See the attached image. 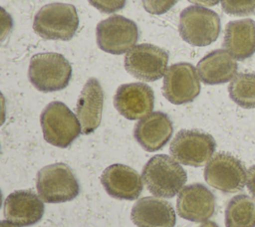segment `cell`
Returning <instances> with one entry per match:
<instances>
[{"label": "cell", "mask_w": 255, "mask_h": 227, "mask_svg": "<svg viewBox=\"0 0 255 227\" xmlns=\"http://www.w3.org/2000/svg\"><path fill=\"white\" fill-rule=\"evenodd\" d=\"M141 178L152 195L172 198L184 186L187 175L173 158L166 154H157L145 163Z\"/></svg>", "instance_id": "1"}, {"label": "cell", "mask_w": 255, "mask_h": 227, "mask_svg": "<svg viewBox=\"0 0 255 227\" xmlns=\"http://www.w3.org/2000/svg\"><path fill=\"white\" fill-rule=\"evenodd\" d=\"M79 26V18L74 5L50 3L35 15L33 29L43 39L71 40Z\"/></svg>", "instance_id": "2"}, {"label": "cell", "mask_w": 255, "mask_h": 227, "mask_svg": "<svg viewBox=\"0 0 255 227\" xmlns=\"http://www.w3.org/2000/svg\"><path fill=\"white\" fill-rule=\"evenodd\" d=\"M72 77L69 61L58 53H41L32 57L28 78L39 91L48 93L65 89Z\"/></svg>", "instance_id": "3"}, {"label": "cell", "mask_w": 255, "mask_h": 227, "mask_svg": "<svg viewBox=\"0 0 255 227\" xmlns=\"http://www.w3.org/2000/svg\"><path fill=\"white\" fill-rule=\"evenodd\" d=\"M44 138L47 142L68 147L82 132L78 116L62 102L50 103L40 115Z\"/></svg>", "instance_id": "4"}, {"label": "cell", "mask_w": 255, "mask_h": 227, "mask_svg": "<svg viewBox=\"0 0 255 227\" xmlns=\"http://www.w3.org/2000/svg\"><path fill=\"white\" fill-rule=\"evenodd\" d=\"M40 198L47 203H62L76 198L79 182L72 169L65 163H53L41 168L36 177Z\"/></svg>", "instance_id": "5"}, {"label": "cell", "mask_w": 255, "mask_h": 227, "mask_svg": "<svg viewBox=\"0 0 255 227\" xmlns=\"http://www.w3.org/2000/svg\"><path fill=\"white\" fill-rule=\"evenodd\" d=\"M221 29L218 14L200 6L185 8L179 17L181 38L192 46L203 47L215 42Z\"/></svg>", "instance_id": "6"}, {"label": "cell", "mask_w": 255, "mask_h": 227, "mask_svg": "<svg viewBox=\"0 0 255 227\" xmlns=\"http://www.w3.org/2000/svg\"><path fill=\"white\" fill-rule=\"evenodd\" d=\"M215 148L216 142L211 134L198 129H182L172 139L169 151L180 163L199 167L211 158Z\"/></svg>", "instance_id": "7"}, {"label": "cell", "mask_w": 255, "mask_h": 227, "mask_svg": "<svg viewBox=\"0 0 255 227\" xmlns=\"http://www.w3.org/2000/svg\"><path fill=\"white\" fill-rule=\"evenodd\" d=\"M204 178L211 187L217 190L235 193L244 188L247 171L243 163L235 156L218 152L207 162Z\"/></svg>", "instance_id": "8"}, {"label": "cell", "mask_w": 255, "mask_h": 227, "mask_svg": "<svg viewBox=\"0 0 255 227\" xmlns=\"http://www.w3.org/2000/svg\"><path fill=\"white\" fill-rule=\"evenodd\" d=\"M97 44L101 50L121 55L128 52L138 39L136 24L121 15H113L101 21L96 29Z\"/></svg>", "instance_id": "9"}, {"label": "cell", "mask_w": 255, "mask_h": 227, "mask_svg": "<svg viewBox=\"0 0 255 227\" xmlns=\"http://www.w3.org/2000/svg\"><path fill=\"white\" fill-rule=\"evenodd\" d=\"M167 62L168 53L164 49L151 44H139L127 53L125 68L138 80L153 82L164 75Z\"/></svg>", "instance_id": "10"}, {"label": "cell", "mask_w": 255, "mask_h": 227, "mask_svg": "<svg viewBox=\"0 0 255 227\" xmlns=\"http://www.w3.org/2000/svg\"><path fill=\"white\" fill-rule=\"evenodd\" d=\"M196 71L189 63H177L168 67L162 86L164 98L174 105L192 102L200 93V83Z\"/></svg>", "instance_id": "11"}, {"label": "cell", "mask_w": 255, "mask_h": 227, "mask_svg": "<svg viewBox=\"0 0 255 227\" xmlns=\"http://www.w3.org/2000/svg\"><path fill=\"white\" fill-rule=\"evenodd\" d=\"M114 105L126 118H141L153 110L154 94L152 89L143 83L124 84L116 92Z\"/></svg>", "instance_id": "12"}, {"label": "cell", "mask_w": 255, "mask_h": 227, "mask_svg": "<svg viewBox=\"0 0 255 227\" xmlns=\"http://www.w3.org/2000/svg\"><path fill=\"white\" fill-rule=\"evenodd\" d=\"M178 215L193 222L208 220L215 211L213 193L201 183H193L183 187L176 201Z\"/></svg>", "instance_id": "13"}, {"label": "cell", "mask_w": 255, "mask_h": 227, "mask_svg": "<svg viewBox=\"0 0 255 227\" xmlns=\"http://www.w3.org/2000/svg\"><path fill=\"white\" fill-rule=\"evenodd\" d=\"M44 203L30 189L17 190L10 193L3 206L4 216L12 224L23 227L37 223L44 214Z\"/></svg>", "instance_id": "14"}, {"label": "cell", "mask_w": 255, "mask_h": 227, "mask_svg": "<svg viewBox=\"0 0 255 227\" xmlns=\"http://www.w3.org/2000/svg\"><path fill=\"white\" fill-rule=\"evenodd\" d=\"M141 179L134 169L121 163L108 166L101 176V182L110 196L126 200H134L140 195Z\"/></svg>", "instance_id": "15"}, {"label": "cell", "mask_w": 255, "mask_h": 227, "mask_svg": "<svg viewBox=\"0 0 255 227\" xmlns=\"http://www.w3.org/2000/svg\"><path fill=\"white\" fill-rule=\"evenodd\" d=\"M173 132L169 116L162 112H153L142 117L134 126L133 136L146 151L161 149Z\"/></svg>", "instance_id": "16"}, {"label": "cell", "mask_w": 255, "mask_h": 227, "mask_svg": "<svg viewBox=\"0 0 255 227\" xmlns=\"http://www.w3.org/2000/svg\"><path fill=\"white\" fill-rule=\"evenodd\" d=\"M130 218L136 227H174L175 211L171 204L155 197H143L132 206Z\"/></svg>", "instance_id": "17"}, {"label": "cell", "mask_w": 255, "mask_h": 227, "mask_svg": "<svg viewBox=\"0 0 255 227\" xmlns=\"http://www.w3.org/2000/svg\"><path fill=\"white\" fill-rule=\"evenodd\" d=\"M104 106V93L99 81L91 78L85 84L79 97L76 114L84 134L92 133L100 125Z\"/></svg>", "instance_id": "18"}, {"label": "cell", "mask_w": 255, "mask_h": 227, "mask_svg": "<svg viewBox=\"0 0 255 227\" xmlns=\"http://www.w3.org/2000/svg\"><path fill=\"white\" fill-rule=\"evenodd\" d=\"M237 68L235 59L223 49L208 53L196 66L200 80L206 85L227 83L235 77Z\"/></svg>", "instance_id": "19"}, {"label": "cell", "mask_w": 255, "mask_h": 227, "mask_svg": "<svg viewBox=\"0 0 255 227\" xmlns=\"http://www.w3.org/2000/svg\"><path fill=\"white\" fill-rule=\"evenodd\" d=\"M223 47L236 60L242 61L255 53V21L242 19L226 25Z\"/></svg>", "instance_id": "20"}, {"label": "cell", "mask_w": 255, "mask_h": 227, "mask_svg": "<svg viewBox=\"0 0 255 227\" xmlns=\"http://www.w3.org/2000/svg\"><path fill=\"white\" fill-rule=\"evenodd\" d=\"M226 227H255V201L246 194L234 196L225 210Z\"/></svg>", "instance_id": "21"}, {"label": "cell", "mask_w": 255, "mask_h": 227, "mask_svg": "<svg viewBox=\"0 0 255 227\" xmlns=\"http://www.w3.org/2000/svg\"><path fill=\"white\" fill-rule=\"evenodd\" d=\"M231 100L244 109H255V73L236 75L228 87Z\"/></svg>", "instance_id": "22"}, {"label": "cell", "mask_w": 255, "mask_h": 227, "mask_svg": "<svg viewBox=\"0 0 255 227\" xmlns=\"http://www.w3.org/2000/svg\"><path fill=\"white\" fill-rule=\"evenodd\" d=\"M222 10L233 16H248L255 13V0H221Z\"/></svg>", "instance_id": "23"}, {"label": "cell", "mask_w": 255, "mask_h": 227, "mask_svg": "<svg viewBox=\"0 0 255 227\" xmlns=\"http://www.w3.org/2000/svg\"><path fill=\"white\" fill-rule=\"evenodd\" d=\"M178 0H141L143 8L150 14L160 15L173 7Z\"/></svg>", "instance_id": "24"}, {"label": "cell", "mask_w": 255, "mask_h": 227, "mask_svg": "<svg viewBox=\"0 0 255 227\" xmlns=\"http://www.w3.org/2000/svg\"><path fill=\"white\" fill-rule=\"evenodd\" d=\"M91 5L103 13H114L123 9L127 0H88Z\"/></svg>", "instance_id": "25"}, {"label": "cell", "mask_w": 255, "mask_h": 227, "mask_svg": "<svg viewBox=\"0 0 255 227\" xmlns=\"http://www.w3.org/2000/svg\"><path fill=\"white\" fill-rule=\"evenodd\" d=\"M246 184L249 192L251 193L252 197L255 199V165L251 166L247 170V178H246Z\"/></svg>", "instance_id": "26"}, {"label": "cell", "mask_w": 255, "mask_h": 227, "mask_svg": "<svg viewBox=\"0 0 255 227\" xmlns=\"http://www.w3.org/2000/svg\"><path fill=\"white\" fill-rule=\"evenodd\" d=\"M188 1L200 6H214L218 4L220 0H188Z\"/></svg>", "instance_id": "27"}, {"label": "cell", "mask_w": 255, "mask_h": 227, "mask_svg": "<svg viewBox=\"0 0 255 227\" xmlns=\"http://www.w3.org/2000/svg\"><path fill=\"white\" fill-rule=\"evenodd\" d=\"M199 227H218V225L212 221H207V222L201 224Z\"/></svg>", "instance_id": "28"}, {"label": "cell", "mask_w": 255, "mask_h": 227, "mask_svg": "<svg viewBox=\"0 0 255 227\" xmlns=\"http://www.w3.org/2000/svg\"><path fill=\"white\" fill-rule=\"evenodd\" d=\"M1 227H16V225L9 223V221L3 220V221H1Z\"/></svg>", "instance_id": "29"}]
</instances>
